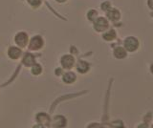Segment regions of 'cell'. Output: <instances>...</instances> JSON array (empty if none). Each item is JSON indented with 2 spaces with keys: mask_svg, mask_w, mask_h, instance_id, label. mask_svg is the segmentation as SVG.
I'll use <instances>...</instances> for the list:
<instances>
[{
  "mask_svg": "<svg viewBox=\"0 0 153 128\" xmlns=\"http://www.w3.org/2000/svg\"><path fill=\"white\" fill-rule=\"evenodd\" d=\"M64 80L66 82H72V81H74L75 80V75L73 73H68V74H66L64 75Z\"/></svg>",
  "mask_w": 153,
  "mask_h": 128,
  "instance_id": "cell-10",
  "label": "cell"
},
{
  "mask_svg": "<svg viewBox=\"0 0 153 128\" xmlns=\"http://www.w3.org/2000/svg\"><path fill=\"white\" fill-rule=\"evenodd\" d=\"M108 6H109V3H104L103 4V5H102V9H103V10H106V7L108 8Z\"/></svg>",
  "mask_w": 153,
  "mask_h": 128,
  "instance_id": "cell-15",
  "label": "cell"
},
{
  "mask_svg": "<svg viewBox=\"0 0 153 128\" xmlns=\"http://www.w3.org/2000/svg\"><path fill=\"white\" fill-rule=\"evenodd\" d=\"M56 1H59V2H64L65 0H56Z\"/></svg>",
  "mask_w": 153,
  "mask_h": 128,
  "instance_id": "cell-16",
  "label": "cell"
},
{
  "mask_svg": "<svg viewBox=\"0 0 153 128\" xmlns=\"http://www.w3.org/2000/svg\"><path fill=\"white\" fill-rule=\"evenodd\" d=\"M40 1L41 0H28V2L31 4L32 6H35V7H36V6H38L40 4Z\"/></svg>",
  "mask_w": 153,
  "mask_h": 128,
  "instance_id": "cell-13",
  "label": "cell"
},
{
  "mask_svg": "<svg viewBox=\"0 0 153 128\" xmlns=\"http://www.w3.org/2000/svg\"><path fill=\"white\" fill-rule=\"evenodd\" d=\"M78 69H79V72L84 73V72H86V71H87V69H88V65H87V63L83 62V61H79V65H78Z\"/></svg>",
  "mask_w": 153,
  "mask_h": 128,
  "instance_id": "cell-9",
  "label": "cell"
},
{
  "mask_svg": "<svg viewBox=\"0 0 153 128\" xmlns=\"http://www.w3.org/2000/svg\"><path fill=\"white\" fill-rule=\"evenodd\" d=\"M107 15H108V17L111 18V19H113V20H117L118 18L120 17V13L117 10H111V11H109L107 13Z\"/></svg>",
  "mask_w": 153,
  "mask_h": 128,
  "instance_id": "cell-8",
  "label": "cell"
},
{
  "mask_svg": "<svg viewBox=\"0 0 153 128\" xmlns=\"http://www.w3.org/2000/svg\"><path fill=\"white\" fill-rule=\"evenodd\" d=\"M41 72V67H40V66L39 65H36L35 66V67H33V74H39Z\"/></svg>",
  "mask_w": 153,
  "mask_h": 128,
  "instance_id": "cell-14",
  "label": "cell"
},
{
  "mask_svg": "<svg viewBox=\"0 0 153 128\" xmlns=\"http://www.w3.org/2000/svg\"><path fill=\"white\" fill-rule=\"evenodd\" d=\"M115 36H116V34H115V32L114 31H110V32H108L107 34H105L104 36H103V37L106 40H112L114 37H115Z\"/></svg>",
  "mask_w": 153,
  "mask_h": 128,
  "instance_id": "cell-11",
  "label": "cell"
},
{
  "mask_svg": "<svg viewBox=\"0 0 153 128\" xmlns=\"http://www.w3.org/2000/svg\"><path fill=\"white\" fill-rule=\"evenodd\" d=\"M9 54L12 58H17L18 56L20 55V50L17 48H11L10 49Z\"/></svg>",
  "mask_w": 153,
  "mask_h": 128,
  "instance_id": "cell-7",
  "label": "cell"
},
{
  "mask_svg": "<svg viewBox=\"0 0 153 128\" xmlns=\"http://www.w3.org/2000/svg\"><path fill=\"white\" fill-rule=\"evenodd\" d=\"M114 54H115V55L117 56V58H124V56H126V51H124L122 47H118V48L115 49Z\"/></svg>",
  "mask_w": 153,
  "mask_h": 128,
  "instance_id": "cell-6",
  "label": "cell"
},
{
  "mask_svg": "<svg viewBox=\"0 0 153 128\" xmlns=\"http://www.w3.org/2000/svg\"><path fill=\"white\" fill-rule=\"evenodd\" d=\"M27 40H28L27 35L24 34V33H20V34H18L16 37V41L19 46H25Z\"/></svg>",
  "mask_w": 153,
  "mask_h": 128,
  "instance_id": "cell-4",
  "label": "cell"
},
{
  "mask_svg": "<svg viewBox=\"0 0 153 128\" xmlns=\"http://www.w3.org/2000/svg\"><path fill=\"white\" fill-rule=\"evenodd\" d=\"M126 48L128 50V51H135L137 48H138V41L134 38V37H128V38L126 40Z\"/></svg>",
  "mask_w": 153,
  "mask_h": 128,
  "instance_id": "cell-1",
  "label": "cell"
},
{
  "mask_svg": "<svg viewBox=\"0 0 153 128\" xmlns=\"http://www.w3.org/2000/svg\"><path fill=\"white\" fill-rule=\"evenodd\" d=\"M108 27V23L106 19H104L103 17H100L95 22V28L97 31H104Z\"/></svg>",
  "mask_w": 153,
  "mask_h": 128,
  "instance_id": "cell-2",
  "label": "cell"
},
{
  "mask_svg": "<svg viewBox=\"0 0 153 128\" xmlns=\"http://www.w3.org/2000/svg\"><path fill=\"white\" fill-rule=\"evenodd\" d=\"M33 62V56L31 55H27L24 58V63L26 65H31Z\"/></svg>",
  "mask_w": 153,
  "mask_h": 128,
  "instance_id": "cell-12",
  "label": "cell"
},
{
  "mask_svg": "<svg viewBox=\"0 0 153 128\" xmlns=\"http://www.w3.org/2000/svg\"><path fill=\"white\" fill-rule=\"evenodd\" d=\"M43 44V41L41 39L40 36H36L31 40L30 42V49L36 50V49H39Z\"/></svg>",
  "mask_w": 153,
  "mask_h": 128,
  "instance_id": "cell-3",
  "label": "cell"
},
{
  "mask_svg": "<svg viewBox=\"0 0 153 128\" xmlns=\"http://www.w3.org/2000/svg\"><path fill=\"white\" fill-rule=\"evenodd\" d=\"M61 62H62V65H63L65 68H70L74 63V59L71 55H66L62 58Z\"/></svg>",
  "mask_w": 153,
  "mask_h": 128,
  "instance_id": "cell-5",
  "label": "cell"
}]
</instances>
